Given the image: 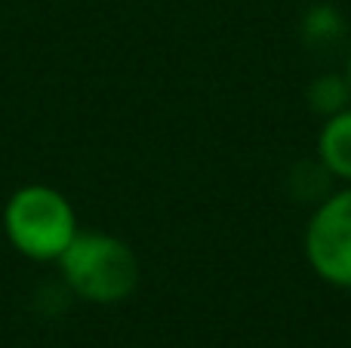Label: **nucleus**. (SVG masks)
<instances>
[{
	"label": "nucleus",
	"mask_w": 351,
	"mask_h": 348,
	"mask_svg": "<svg viewBox=\"0 0 351 348\" xmlns=\"http://www.w3.org/2000/svg\"><path fill=\"white\" fill-rule=\"evenodd\" d=\"M59 262L71 293L90 302H121L139 284L133 250L111 234H74Z\"/></svg>",
	"instance_id": "1"
},
{
	"label": "nucleus",
	"mask_w": 351,
	"mask_h": 348,
	"mask_svg": "<svg viewBox=\"0 0 351 348\" xmlns=\"http://www.w3.org/2000/svg\"><path fill=\"white\" fill-rule=\"evenodd\" d=\"M6 234L12 247L37 262L59 259L77 234L74 210L56 188L28 185L6 203Z\"/></svg>",
	"instance_id": "2"
},
{
	"label": "nucleus",
	"mask_w": 351,
	"mask_h": 348,
	"mask_svg": "<svg viewBox=\"0 0 351 348\" xmlns=\"http://www.w3.org/2000/svg\"><path fill=\"white\" fill-rule=\"evenodd\" d=\"M348 102H351V80L348 77L330 71V74H321V77L311 80L308 105L315 114L333 117V114H339V111H346Z\"/></svg>",
	"instance_id": "7"
},
{
	"label": "nucleus",
	"mask_w": 351,
	"mask_h": 348,
	"mask_svg": "<svg viewBox=\"0 0 351 348\" xmlns=\"http://www.w3.org/2000/svg\"><path fill=\"white\" fill-rule=\"evenodd\" d=\"M348 80H351V59H348Z\"/></svg>",
	"instance_id": "8"
},
{
	"label": "nucleus",
	"mask_w": 351,
	"mask_h": 348,
	"mask_svg": "<svg viewBox=\"0 0 351 348\" xmlns=\"http://www.w3.org/2000/svg\"><path fill=\"white\" fill-rule=\"evenodd\" d=\"M287 195L296 203H308V207H321L330 195H333V173L321 158H302L287 170Z\"/></svg>",
	"instance_id": "5"
},
{
	"label": "nucleus",
	"mask_w": 351,
	"mask_h": 348,
	"mask_svg": "<svg viewBox=\"0 0 351 348\" xmlns=\"http://www.w3.org/2000/svg\"><path fill=\"white\" fill-rule=\"evenodd\" d=\"M317 158L339 179H351V108L327 117V127L317 139Z\"/></svg>",
	"instance_id": "6"
},
{
	"label": "nucleus",
	"mask_w": 351,
	"mask_h": 348,
	"mask_svg": "<svg viewBox=\"0 0 351 348\" xmlns=\"http://www.w3.org/2000/svg\"><path fill=\"white\" fill-rule=\"evenodd\" d=\"M299 34L302 43L317 55H327L333 49L342 47L348 34V22L339 12V6L333 3H311L302 12V22H299Z\"/></svg>",
	"instance_id": "4"
},
{
	"label": "nucleus",
	"mask_w": 351,
	"mask_h": 348,
	"mask_svg": "<svg viewBox=\"0 0 351 348\" xmlns=\"http://www.w3.org/2000/svg\"><path fill=\"white\" fill-rule=\"evenodd\" d=\"M305 250L321 277L351 287V191L330 195L308 225Z\"/></svg>",
	"instance_id": "3"
}]
</instances>
